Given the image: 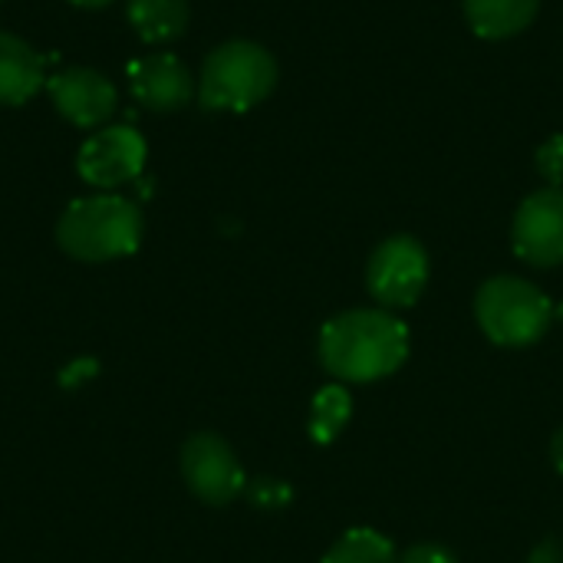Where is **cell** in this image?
<instances>
[{
	"label": "cell",
	"mask_w": 563,
	"mask_h": 563,
	"mask_svg": "<svg viewBox=\"0 0 563 563\" xmlns=\"http://www.w3.org/2000/svg\"><path fill=\"white\" fill-rule=\"evenodd\" d=\"M320 366L340 383H376L409 356V330L389 310H346L323 323L317 340Z\"/></svg>",
	"instance_id": "6da1fadb"
},
{
	"label": "cell",
	"mask_w": 563,
	"mask_h": 563,
	"mask_svg": "<svg viewBox=\"0 0 563 563\" xmlns=\"http://www.w3.org/2000/svg\"><path fill=\"white\" fill-rule=\"evenodd\" d=\"M145 218L135 201L122 195H89L63 208L56 221V244L66 257L82 264H106L139 251Z\"/></svg>",
	"instance_id": "7a4b0ae2"
},
{
	"label": "cell",
	"mask_w": 563,
	"mask_h": 563,
	"mask_svg": "<svg viewBox=\"0 0 563 563\" xmlns=\"http://www.w3.org/2000/svg\"><path fill=\"white\" fill-rule=\"evenodd\" d=\"M277 86V59L254 40L214 46L201 66L198 99L211 112H247Z\"/></svg>",
	"instance_id": "3957f363"
},
{
	"label": "cell",
	"mask_w": 563,
	"mask_h": 563,
	"mask_svg": "<svg viewBox=\"0 0 563 563\" xmlns=\"http://www.w3.org/2000/svg\"><path fill=\"white\" fill-rule=\"evenodd\" d=\"M475 320L498 346H531L548 333L554 320V303L538 284L501 274L478 287Z\"/></svg>",
	"instance_id": "277c9868"
},
{
	"label": "cell",
	"mask_w": 563,
	"mask_h": 563,
	"mask_svg": "<svg viewBox=\"0 0 563 563\" xmlns=\"http://www.w3.org/2000/svg\"><path fill=\"white\" fill-rule=\"evenodd\" d=\"M426 284H429V254L416 238L396 234L373 251L366 267V287L383 310L412 307L422 297Z\"/></svg>",
	"instance_id": "5b68a950"
},
{
	"label": "cell",
	"mask_w": 563,
	"mask_h": 563,
	"mask_svg": "<svg viewBox=\"0 0 563 563\" xmlns=\"http://www.w3.org/2000/svg\"><path fill=\"white\" fill-rule=\"evenodd\" d=\"M181 478L188 492L211 508L231 505L247 492V475L234 449L214 432H195L181 445Z\"/></svg>",
	"instance_id": "8992f818"
},
{
	"label": "cell",
	"mask_w": 563,
	"mask_h": 563,
	"mask_svg": "<svg viewBox=\"0 0 563 563\" xmlns=\"http://www.w3.org/2000/svg\"><path fill=\"white\" fill-rule=\"evenodd\" d=\"M148 158V145L132 125H106L96 129L76 152V172L86 185L112 191L142 175Z\"/></svg>",
	"instance_id": "52a82bcc"
},
{
	"label": "cell",
	"mask_w": 563,
	"mask_h": 563,
	"mask_svg": "<svg viewBox=\"0 0 563 563\" xmlns=\"http://www.w3.org/2000/svg\"><path fill=\"white\" fill-rule=\"evenodd\" d=\"M515 254L531 267L563 264V188H541L528 195L511 224Z\"/></svg>",
	"instance_id": "ba28073f"
},
{
	"label": "cell",
	"mask_w": 563,
	"mask_h": 563,
	"mask_svg": "<svg viewBox=\"0 0 563 563\" xmlns=\"http://www.w3.org/2000/svg\"><path fill=\"white\" fill-rule=\"evenodd\" d=\"M56 112L76 129H99L119 106L115 86L89 66H69L46 79Z\"/></svg>",
	"instance_id": "9c48e42d"
},
{
	"label": "cell",
	"mask_w": 563,
	"mask_h": 563,
	"mask_svg": "<svg viewBox=\"0 0 563 563\" xmlns=\"http://www.w3.org/2000/svg\"><path fill=\"white\" fill-rule=\"evenodd\" d=\"M129 86L139 106L152 112H178L195 96L188 66L172 53H145L129 63Z\"/></svg>",
	"instance_id": "30bf717a"
},
{
	"label": "cell",
	"mask_w": 563,
	"mask_h": 563,
	"mask_svg": "<svg viewBox=\"0 0 563 563\" xmlns=\"http://www.w3.org/2000/svg\"><path fill=\"white\" fill-rule=\"evenodd\" d=\"M46 86L43 56L20 36L0 30V106H23Z\"/></svg>",
	"instance_id": "8fae6325"
},
{
	"label": "cell",
	"mask_w": 563,
	"mask_h": 563,
	"mask_svg": "<svg viewBox=\"0 0 563 563\" xmlns=\"http://www.w3.org/2000/svg\"><path fill=\"white\" fill-rule=\"evenodd\" d=\"M472 30L485 40H508L528 30L541 10V0H462Z\"/></svg>",
	"instance_id": "7c38bea8"
},
{
	"label": "cell",
	"mask_w": 563,
	"mask_h": 563,
	"mask_svg": "<svg viewBox=\"0 0 563 563\" xmlns=\"http://www.w3.org/2000/svg\"><path fill=\"white\" fill-rule=\"evenodd\" d=\"M125 16L142 43H172L188 26V0H129Z\"/></svg>",
	"instance_id": "4fadbf2b"
},
{
	"label": "cell",
	"mask_w": 563,
	"mask_h": 563,
	"mask_svg": "<svg viewBox=\"0 0 563 563\" xmlns=\"http://www.w3.org/2000/svg\"><path fill=\"white\" fill-rule=\"evenodd\" d=\"M320 563H399V554L389 538L369 528H353L346 531Z\"/></svg>",
	"instance_id": "5bb4252c"
},
{
	"label": "cell",
	"mask_w": 563,
	"mask_h": 563,
	"mask_svg": "<svg viewBox=\"0 0 563 563\" xmlns=\"http://www.w3.org/2000/svg\"><path fill=\"white\" fill-rule=\"evenodd\" d=\"M350 412H353V399L350 393L336 383V386H323L313 399V409H310V439L327 445L340 435V429L350 422Z\"/></svg>",
	"instance_id": "9a60e30c"
},
{
	"label": "cell",
	"mask_w": 563,
	"mask_h": 563,
	"mask_svg": "<svg viewBox=\"0 0 563 563\" xmlns=\"http://www.w3.org/2000/svg\"><path fill=\"white\" fill-rule=\"evenodd\" d=\"M538 172L551 181V188H561L563 181V135H551L541 148H538Z\"/></svg>",
	"instance_id": "2e32d148"
},
{
	"label": "cell",
	"mask_w": 563,
	"mask_h": 563,
	"mask_svg": "<svg viewBox=\"0 0 563 563\" xmlns=\"http://www.w3.org/2000/svg\"><path fill=\"white\" fill-rule=\"evenodd\" d=\"M247 498L264 508V511H274V508H284L290 501V488L284 482H271V478H261L254 485H247Z\"/></svg>",
	"instance_id": "e0dca14e"
},
{
	"label": "cell",
	"mask_w": 563,
	"mask_h": 563,
	"mask_svg": "<svg viewBox=\"0 0 563 563\" xmlns=\"http://www.w3.org/2000/svg\"><path fill=\"white\" fill-rule=\"evenodd\" d=\"M399 563H459V558L442 544H412Z\"/></svg>",
	"instance_id": "ac0fdd59"
},
{
	"label": "cell",
	"mask_w": 563,
	"mask_h": 563,
	"mask_svg": "<svg viewBox=\"0 0 563 563\" xmlns=\"http://www.w3.org/2000/svg\"><path fill=\"white\" fill-rule=\"evenodd\" d=\"M551 462H554V468L563 475V426L554 432V439H551Z\"/></svg>",
	"instance_id": "d6986e66"
},
{
	"label": "cell",
	"mask_w": 563,
	"mask_h": 563,
	"mask_svg": "<svg viewBox=\"0 0 563 563\" xmlns=\"http://www.w3.org/2000/svg\"><path fill=\"white\" fill-rule=\"evenodd\" d=\"M73 7H82V10H99V7H106V3H112V0H69Z\"/></svg>",
	"instance_id": "ffe728a7"
}]
</instances>
